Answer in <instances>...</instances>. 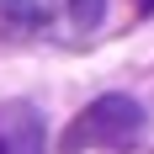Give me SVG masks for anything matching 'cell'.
I'll use <instances>...</instances> for the list:
<instances>
[{
  "instance_id": "obj_1",
  "label": "cell",
  "mask_w": 154,
  "mask_h": 154,
  "mask_svg": "<svg viewBox=\"0 0 154 154\" xmlns=\"http://www.w3.org/2000/svg\"><path fill=\"white\" fill-rule=\"evenodd\" d=\"M143 133V106L133 96H96L75 122L64 128V154L80 149H122Z\"/></svg>"
},
{
  "instance_id": "obj_2",
  "label": "cell",
  "mask_w": 154,
  "mask_h": 154,
  "mask_svg": "<svg viewBox=\"0 0 154 154\" xmlns=\"http://www.w3.org/2000/svg\"><path fill=\"white\" fill-rule=\"evenodd\" d=\"M0 154H48V133H43L37 106L0 101Z\"/></svg>"
},
{
  "instance_id": "obj_3",
  "label": "cell",
  "mask_w": 154,
  "mask_h": 154,
  "mask_svg": "<svg viewBox=\"0 0 154 154\" xmlns=\"http://www.w3.org/2000/svg\"><path fill=\"white\" fill-rule=\"evenodd\" d=\"M43 0H0V32H37Z\"/></svg>"
},
{
  "instance_id": "obj_4",
  "label": "cell",
  "mask_w": 154,
  "mask_h": 154,
  "mask_svg": "<svg viewBox=\"0 0 154 154\" xmlns=\"http://www.w3.org/2000/svg\"><path fill=\"white\" fill-rule=\"evenodd\" d=\"M64 16H69L75 27H96V21L106 16V0H64Z\"/></svg>"
},
{
  "instance_id": "obj_5",
  "label": "cell",
  "mask_w": 154,
  "mask_h": 154,
  "mask_svg": "<svg viewBox=\"0 0 154 154\" xmlns=\"http://www.w3.org/2000/svg\"><path fill=\"white\" fill-rule=\"evenodd\" d=\"M138 11H154V0H138Z\"/></svg>"
}]
</instances>
